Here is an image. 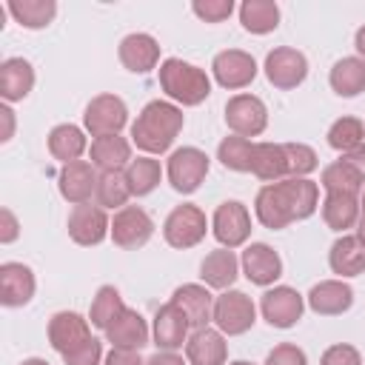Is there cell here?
<instances>
[{"label":"cell","mask_w":365,"mask_h":365,"mask_svg":"<svg viewBox=\"0 0 365 365\" xmlns=\"http://www.w3.org/2000/svg\"><path fill=\"white\" fill-rule=\"evenodd\" d=\"M211 234L220 242V248H240L251 237V214L240 200H225L217 205L211 217Z\"/></svg>","instance_id":"obj_8"},{"label":"cell","mask_w":365,"mask_h":365,"mask_svg":"<svg viewBox=\"0 0 365 365\" xmlns=\"http://www.w3.org/2000/svg\"><path fill=\"white\" fill-rule=\"evenodd\" d=\"M123 311H125V302H123L120 291H117L114 285H103V288L94 294V299H91L88 322H91L94 328L106 331V328H108V325H111Z\"/></svg>","instance_id":"obj_38"},{"label":"cell","mask_w":365,"mask_h":365,"mask_svg":"<svg viewBox=\"0 0 365 365\" xmlns=\"http://www.w3.org/2000/svg\"><path fill=\"white\" fill-rule=\"evenodd\" d=\"M20 365H48L46 359H40V356H29V359H23Z\"/></svg>","instance_id":"obj_53"},{"label":"cell","mask_w":365,"mask_h":365,"mask_svg":"<svg viewBox=\"0 0 365 365\" xmlns=\"http://www.w3.org/2000/svg\"><path fill=\"white\" fill-rule=\"evenodd\" d=\"M182 123L185 117L180 106H174L171 100H151L131 123V143L148 157L163 154L174 145L177 134L182 131Z\"/></svg>","instance_id":"obj_2"},{"label":"cell","mask_w":365,"mask_h":365,"mask_svg":"<svg viewBox=\"0 0 365 365\" xmlns=\"http://www.w3.org/2000/svg\"><path fill=\"white\" fill-rule=\"evenodd\" d=\"M208 165H211V160L205 151H200L194 145H182V148L171 151L165 177L177 194H194L202 185V180L208 177Z\"/></svg>","instance_id":"obj_6"},{"label":"cell","mask_w":365,"mask_h":365,"mask_svg":"<svg viewBox=\"0 0 365 365\" xmlns=\"http://www.w3.org/2000/svg\"><path fill=\"white\" fill-rule=\"evenodd\" d=\"M37 288L34 271L23 262H3L0 265V302L6 308H20L31 302Z\"/></svg>","instance_id":"obj_22"},{"label":"cell","mask_w":365,"mask_h":365,"mask_svg":"<svg viewBox=\"0 0 365 365\" xmlns=\"http://www.w3.org/2000/svg\"><path fill=\"white\" fill-rule=\"evenodd\" d=\"M225 125L240 137H259L268 125V108L257 94H234L225 103Z\"/></svg>","instance_id":"obj_9"},{"label":"cell","mask_w":365,"mask_h":365,"mask_svg":"<svg viewBox=\"0 0 365 365\" xmlns=\"http://www.w3.org/2000/svg\"><path fill=\"white\" fill-rule=\"evenodd\" d=\"M342 160H348V163H351V165L365 177V143H359L356 148H351L348 154H342Z\"/></svg>","instance_id":"obj_49"},{"label":"cell","mask_w":365,"mask_h":365,"mask_svg":"<svg viewBox=\"0 0 365 365\" xmlns=\"http://www.w3.org/2000/svg\"><path fill=\"white\" fill-rule=\"evenodd\" d=\"M251 174H254L257 180H262L265 185L285 180V177H288V160H285L282 143H254Z\"/></svg>","instance_id":"obj_30"},{"label":"cell","mask_w":365,"mask_h":365,"mask_svg":"<svg viewBox=\"0 0 365 365\" xmlns=\"http://www.w3.org/2000/svg\"><path fill=\"white\" fill-rule=\"evenodd\" d=\"M265 365H308V356L294 342H279L274 351H268Z\"/></svg>","instance_id":"obj_45"},{"label":"cell","mask_w":365,"mask_h":365,"mask_svg":"<svg viewBox=\"0 0 365 365\" xmlns=\"http://www.w3.org/2000/svg\"><path fill=\"white\" fill-rule=\"evenodd\" d=\"M211 71H214V80L222 88L237 91V88H245V86L254 83L257 60L242 48H225L211 60Z\"/></svg>","instance_id":"obj_13"},{"label":"cell","mask_w":365,"mask_h":365,"mask_svg":"<svg viewBox=\"0 0 365 365\" xmlns=\"http://www.w3.org/2000/svg\"><path fill=\"white\" fill-rule=\"evenodd\" d=\"M317 208L319 185L308 177H285L279 182H268L254 197V214L271 231H282L291 222L308 220Z\"/></svg>","instance_id":"obj_1"},{"label":"cell","mask_w":365,"mask_h":365,"mask_svg":"<svg viewBox=\"0 0 365 365\" xmlns=\"http://www.w3.org/2000/svg\"><path fill=\"white\" fill-rule=\"evenodd\" d=\"M356 240L365 245V214L359 211V220H356Z\"/></svg>","instance_id":"obj_52"},{"label":"cell","mask_w":365,"mask_h":365,"mask_svg":"<svg viewBox=\"0 0 365 365\" xmlns=\"http://www.w3.org/2000/svg\"><path fill=\"white\" fill-rule=\"evenodd\" d=\"M228 365H254V362H245V359H237V362H228Z\"/></svg>","instance_id":"obj_55"},{"label":"cell","mask_w":365,"mask_h":365,"mask_svg":"<svg viewBox=\"0 0 365 365\" xmlns=\"http://www.w3.org/2000/svg\"><path fill=\"white\" fill-rule=\"evenodd\" d=\"M88 157H91V165H94L100 174L125 171L128 163L134 160V157H131V143H128L125 137H120V134H108V137L91 140Z\"/></svg>","instance_id":"obj_24"},{"label":"cell","mask_w":365,"mask_h":365,"mask_svg":"<svg viewBox=\"0 0 365 365\" xmlns=\"http://www.w3.org/2000/svg\"><path fill=\"white\" fill-rule=\"evenodd\" d=\"M0 117H3V123H6V131H3V143H9L11 140V134H14V111L9 108V103H3L0 106Z\"/></svg>","instance_id":"obj_50"},{"label":"cell","mask_w":365,"mask_h":365,"mask_svg":"<svg viewBox=\"0 0 365 365\" xmlns=\"http://www.w3.org/2000/svg\"><path fill=\"white\" fill-rule=\"evenodd\" d=\"M34 88V68L26 57H9L0 63V97L6 103L26 100Z\"/></svg>","instance_id":"obj_27"},{"label":"cell","mask_w":365,"mask_h":365,"mask_svg":"<svg viewBox=\"0 0 365 365\" xmlns=\"http://www.w3.org/2000/svg\"><path fill=\"white\" fill-rule=\"evenodd\" d=\"M117 57L123 68H128L131 74H145L160 66V43L145 31H134L120 40Z\"/></svg>","instance_id":"obj_18"},{"label":"cell","mask_w":365,"mask_h":365,"mask_svg":"<svg viewBox=\"0 0 365 365\" xmlns=\"http://www.w3.org/2000/svg\"><path fill=\"white\" fill-rule=\"evenodd\" d=\"M214 294L208 291V285L200 282H185L171 294V302L185 314L191 328H205L214 319Z\"/></svg>","instance_id":"obj_21"},{"label":"cell","mask_w":365,"mask_h":365,"mask_svg":"<svg viewBox=\"0 0 365 365\" xmlns=\"http://www.w3.org/2000/svg\"><path fill=\"white\" fill-rule=\"evenodd\" d=\"M145 365H188V359H182L177 351H157L145 359Z\"/></svg>","instance_id":"obj_48"},{"label":"cell","mask_w":365,"mask_h":365,"mask_svg":"<svg viewBox=\"0 0 365 365\" xmlns=\"http://www.w3.org/2000/svg\"><path fill=\"white\" fill-rule=\"evenodd\" d=\"M123 174H125V182H128L131 197H145V194H151V191L160 185V180H163L160 160H154V157H148V154L131 160Z\"/></svg>","instance_id":"obj_35"},{"label":"cell","mask_w":365,"mask_h":365,"mask_svg":"<svg viewBox=\"0 0 365 365\" xmlns=\"http://www.w3.org/2000/svg\"><path fill=\"white\" fill-rule=\"evenodd\" d=\"M131 191H128V182H125V174L123 171H108V174H100L97 180V191H94V205H100L103 211L106 208H125Z\"/></svg>","instance_id":"obj_39"},{"label":"cell","mask_w":365,"mask_h":365,"mask_svg":"<svg viewBox=\"0 0 365 365\" xmlns=\"http://www.w3.org/2000/svg\"><path fill=\"white\" fill-rule=\"evenodd\" d=\"M265 77L274 88L291 91L297 86H302V80L308 77V60L302 51L291 48V46H277L274 51H268L265 57Z\"/></svg>","instance_id":"obj_12"},{"label":"cell","mask_w":365,"mask_h":365,"mask_svg":"<svg viewBox=\"0 0 365 365\" xmlns=\"http://www.w3.org/2000/svg\"><path fill=\"white\" fill-rule=\"evenodd\" d=\"M319 185L325 188V194H351V197H359L362 188H365V177L348 163V160H334L322 168V177H319Z\"/></svg>","instance_id":"obj_31"},{"label":"cell","mask_w":365,"mask_h":365,"mask_svg":"<svg viewBox=\"0 0 365 365\" xmlns=\"http://www.w3.org/2000/svg\"><path fill=\"white\" fill-rule=\"evenodd\" d=\"M88 148V140H86V131L74 123H60L48 131V154L54 160H60L63 165L80 160Z\"/></svg>","instance_id":"obj_29"},{"label":"cell","mask_w":365,"mask_h":365,"mask_svg":"<svg viewBox=\"0 0 365 365\" xmlns=\"http://www.w3.org/2000/svg\"><path fill=\"white\" fill-rule=\"evenodd\" d=\"M103 365H145V359L140 356V351H128V348H111L103 359Z\"/></svg>","instance_id":"obj_46"},{"label":"cell","mask_w":365,"mask_h":365,"mask_svg":"<svg viewBox=\"0 0 365 365\" xmlns=\"http://www.w3.org/2000/svg\"><path fill=\"white\" fill-rule=\"evenodd\" d=\"M359 211L365 214V188H362V194H359Z\"/></svg>","instance_id":"obj_54"},{"label":"cell","mask_w":365,"mask_h":365,"mask_svg":"<svg viewBox=\"0 0 365 365\" xmlns=\"http://www.w3.org/2000/svg\"><path fill=\"white\" fill-rule=\"evenodd\" d=\"M188 319L185 314L174 305V302H165L163 308H157L154 314V325H151V339L160 351H177L188 342Z\"/></svg>","instance_id":"obj_19"},{"label":"cell","mask_w":365,"mask_h":365,"mask_svg":"<svg viewBox=\"0 0 365 365\" xmlns=\"http://www.w3.org/2000/svg\"><path fill=\"white\" fill-rule=\"evenodd\" d=\"M6 9L23 29H46L57 14L54 0H11Z\"/></svg>","instance_id":"obj_36"},{"label":"cell","mask_w":365,"mask_h":365,"mask_svg":"<svg viewBox=\"0 0 365 365\" xmlns=\"http://www.w3.org/2000/svg\"><path fill=\"white\" fill-rule=\"evenodd\" d=\"M240 268L248 282L262 285V288L274 285L282 277V259L268 242H251L240 257Z\"/></svg>","instance_id":"obj_16"},{"label":"cell","mask_w":365,"mask_h":365,"mask_svg":"<svg viewBox=\"0 0 365 365\" xmlns=\"http://www.w3.org/2000/svg\"><path fill=\"white\" fill-rule=\"evenodd\" d=\"M305 302L319 317H336L354 305V288L345 279H322L308 291Z\"/></svg>","instance_id":"obj_23"},{"label":"cell","mask_w":365,"mask_h":365,"mask_svg":"<svg viewBox=\"0 0 365 365\" xmlns=\"http://www.w3.org/2000/svg\"><path fill=\"white\" fill-rule=\"evenodd\" d=\"M217 331H222L225 336H240L245 331L254 328L257 322V305L251 302V297L245 291L228 288L214 299V319Z\"/></svg>","instance_id":"obj_5"},{"label":"cell","mask_w":365,"mask_h":365,"mask_svg":"<svg viewBox=\"0 0 365 365\" xmlns=\"http://www.w3.org/2000/svg\"><path fill=\"white\" fill-rule=\"evenodd\" d=\"M240 23L251 34H268L279 26V6L274 0H245L240 6Z\"/></svg>","instance_id":"obj_34"},{"label":"cell","mask_w":365,"mask_h":365,"mask_svg":"<svg viewBox=\"0 0 365 365\" xmlns=\"http://www.w3.org/2000/svg\"><path fill=\"white\" fill-rule=\"evenodd\" d=\"M188 365H225L228 362V342L225 334L217 328H194L185 342Z\"/></svg>","instance_id":"obj_20"},{"label":"cell","mask_w":365,"mask_h":365,"mask_svg":"<svg viewBox=\"0 0 365 365\" xmlns=\"http://www.w3.org/2000/svg\"><path fill=\"white\" fill-rule=\"evenodd\" d=\"M128 123V108L123 103V97L117 94H97L88 100L86 111H83V128L97 140V137H108V134H120Z\"/></svg>","instance_id":"obj_7"},{"label":"cell","mask_w":365,"mask_h":365,"mask_svg":"<svg viewBox=\"0 0 365 365\" xmlns=\"http://www.w3.org/2000/svg\"><path fill=\"white\" fill-rule=\"evenodd\" d=\"M359 143H365V123L359 117H339V120L331 123V128H328V145L334 151L348 154Z\"/></svg>","instance_id":"obj_40"},{"label":"cell","mask_w":365,"mask_h":365,"mask_svg":"<svg viewBox=\"0 0 365 365\" xmlns=\"http://www.w3.org/2000/svg\"><path fill=\"white\" fill-rule=\"evenodd\" d=\"M322 220L331 231L345 234L348 228H356L359 220V197L351 194H325L322 200Z\"/></svg>","instance_id":"obj_33"},{"label":"cell","mask_w":365,"mask_h":365,"mask_svg":"<svg viewBox=\"0 0 365 365\" xmlns=\"http://www.w3.org/2000/svg\"><path fill=\"white\" fill-rule=\"evenodd\" d=\"M97 180H100V174L88 160H74V163L60 168L57 188H60V197L66 202L83 205V202H91V197L97 191Z\"/></svg>","instance_id":"obj_15"},{"label":"cell","mask_w":365,"mask_h":365,"mask_svg":"<svg viewBox=\"0 0 365 365\" xmlns=\"http://www.w3.org/2000/svg\"><path fill=\"white\" fill-rule=\"evenodd\" d=\"M259 311H262V319L271 328H291V325H297L302 319L305 297L291 285H274V288H268L262 294Z\"/></svg>","instance_id":"obj_11"},{"label":"cell","mask_w":365,"mask_h":365,"mask_svg":"<svg viewBox=\"0 0 365 365\" xmlns=\"http://www.w3.org/2000/svg\"><path fill=\"white\" fill-rule=\"evenodd\" d=\"M191 11L205 23H222L234 11V0H194Z\"/></svg>","instance_id":"obj_43"},{"label":"cell","mask_w":365,"mask_h":365,"mask_svg":"<svg viewBox=\"0 0 365 365\" xmlns=\"http://www.w3.org/2000/svg\"><path fill=\"white\" fill-rule=\"evenodd\" d=\"M285 148V160H288V177H308L311 171H317L319 160L317 151L305 143H282Z\"/></svg>","instance_id":"obj_41"},{"label":"cell","mask_w":365,"mask_h":365,"mask_svg":"<svg viewBox=\"0 0 365 365\" xmlns=\"http://www.w3.org/2000/svg\"><path fill=\"white\" fill-rule=\"evenodd\" d=\"M331 88L339 97H356L365 91V60L362 57H342L331 66L328 74Z\"/></svg>","instance_id":"obj_32"},{"label":"cell","mask_w":365,"mask_h":365,"mask_svg":"<svg viewBox=\"0 0 365 365\" xmlns=\"http://www.w3.org/2000/svg\"><path fill=\"white\" fill-rule=\"evenodd\" d=\"M157 80H160V88L165 91V97L185 108L205 103L211 94V77L200 66L185 63L180 57L163 60L157 68Z\"/></svg>","instance_id":"obj_3"},{"label":"cell","mask_w":365,"mask_h":365,"mask_svg":"<svg viewBox=\"0 0 365 365\" xmlns=\"http://www.w3.org/2000/svg\"><path fill=\"white\" fill-rule=\"evenodd\" d=\"M148 325L143 319L140 311L125 308L108 328H106V339L111 342V348H128V351H140L143 345H148Z\"/></svg>","instance_id":"obj_25"},{"label":"cell","mask_w":365,"mask_h":365,"mask_svg":"<svg viewBox=\"0 0 365 365\" xmlns=\"http://www.w3.org/2000/svg\"><path fill=\"white\" fill-rule=\"evenodd\" d=\"M205 231H208V220H205V211L194 202H182V205H174L163 222V237L171 248H194L205 240Z\"/></svg>","instance_id":"obj_4"},{"label":"cell","mask_w":365,"mask_h":365,"mask_svg":"<svg viewBox=\"0 0 365 365\" xmlns=\"http://www.w3.org/2000/svg\"><path fill=\"white\" fill-rule=\"evenodd\" d=\"M66 365H103V342L97 336L86 339L83 345H77L74 351L63 354Z\"/></svg>","instance_id":"obj_42"},{"label":"cell","mask_w":365,"mask_h":365,"mask_svg":"<svg viewBox=\"0 0 365 365\" xmlns=\"http://www.w3.org/2000/svg\"><path fill=\"white\" fill-rule=\"evenodd\" d=\"M111 234V220L100 205L83 202L68 214V237L77 245H100Z\"/></svg>","instance_id":"obj_14"},{"label":"cell","mask_w":365,"mask_h":365,"mask_svg":"<svg viewBox=\"0 0 365 365\" xmlns=\"http://www.w3.org/2000/svg\"><path fill=\"white\" fill-rule=\"evenodd\" d=\"M319 365H362V356H359V351L354 345L336 342V345H331V348L322 351Z\"/></svg>","instance_id":"obj_44"},{"label":"cell","mask_w":365,"mask_h":365,"mask_svg":"<svg viewBox=\"0 0 365 365\" xmlns=\"http://www.w3.org/2000/svg\"><path fill=\"white\" fill-rule=\"evenodd\" d=\"M86 339H91V322H88V317H83L77 311H57L48 319V345L60 356L68 354V351H74Z\"/></svg>","instance_id":"obj_17"},{"label":"cell","mask_w":365,"mask_h":365,"mask_svg":"<svg viewBox=\"0 0 365 365\" xmlns=\"http://www.w3.org/2000/svg\"><path fill=\"white\" fill-rule=\"evenodd\" d=\"M200 277H202V285L208 288H217V291H228L237 277H240V259L231 248H217V251H208L205 259L200 262Z\"/></svg>","instance_id":"obj_26"},{"label":"cell","mask_w":365,"mask_h":365,"mask_svg":"<svg viewBox=\"0 0 365 365\" xmlns=\"http://www.w3.org/2000/svg\"><path fill=\"white\" fill-rule=\"evenodd\" d=\"M354 48L359 51V57L365 60V26H359L356 29V34H354Z\"/></svg>","instance_id":"obj_51"},{"label":"cell","mask_w":365,"mask_h":365,"mask_svg":"<svg viewBox=\"0 0 365 365\" xmlns=\"http://www.w3.org/2000/svg\"><path fill=\"white\" fill-rule=\"evenodd\" d=\"M154 234V220L145 214V208L140 205H125L120 211H114L111 217V240L117 248L123 251H137L143 248Z\"/></svg>","instance_id":"obj_10"},{"label":"cell","mask_w":365,"mask_h":365,"mask_svg":"<svg viewBox=\"0 0 365 365\" xmlns=\"http://www.w3.org/2000/svg\"><path fill=\"white\" fill-rule=\"evenodd\" d=\"M328 265L339 279L359 277L365 274V245L356 240V234H342L331 251H328Z\"/></svg>","instance_id":"obj_28"},{"label":"cell","mask_w":365,"mask_h":365,"mask_svg":"<svg viewBox=\"0 0 365 365\" xmlns=\"http://www.w3.org/2000/svg\"><path fill=\"white\" fill-rule=\"evenodd\" d=\"M17 234H20L17 217L11 214V208H3V211H0V242H3V245H9V242H14V240H17Z\"/></svg>","instance_id":"obj_47"},{"label":"cell","mask_w":365,"mask_h":365,"mask_svg":"<svg viewBox=\"0 0 365 365\" xmlns=\"http://www.w3.org/2000/svg\"><path fill=\"white\" fill-rule=\"evenodd\" d=\"M217 160H220L228 171L245 174V171H251V163H254V143H251L248 137L228 134V137H222V143L217 145Z\"/></svg>","instance_id":"obj_37"}]
</instances>
